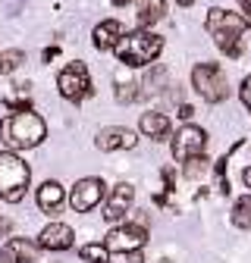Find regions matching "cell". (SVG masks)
Masks as SVG:
<instances>
[{"instance_id": "cell-1", "label": "cell", "mask_w": 251, "mask_h": 263, "mask_svg": "<svg viewBox=\"0 0 251 263\" xmlns=\"http://www.w3.org/2000/svg\"><path fill=\"white\" fill-rule=\"evenodd\" d=\"M248 16H239V13H229L223 7H213L207 10V19H204V28L207 35L213 38V44L223 50L226 57H242L245 50V31H248Z\"/></svg>"}, {"instance_id": "cell-2", "label": "cell", "mask_w": 251, "mask_h": 263, "mask_svg": "<svg viewBox=\"0 0 251 263\" xmlns=\"http://www.w3.org/2000/svg\"><path fill=\"white\" fill-rule=\"evenodd\" d=\"M0 138L10 151H31L47 138V122L35 110H19L0 122Z\"/></svg>"}, {"instance_id": "cell-3", "label": "cell", "mask_w": 251, "mask_h": 263, "mask_svg": "<svg viewBox=\"0 0 251 263\" xmlns=\"http://www.w3.org/2000/svg\"><path fill=\"white\" fill-rule=\"evenodd\" d=\"M160 50H164V38H160V35H154V31H148V28H141V31H129V35H122L119 44H116V57H119V63L132 66V69H141V66L157 63Z\"/></svg>"}, {"instance_id": "cell-4", "label": "cell", "mask_w": 251, "mask_h": 263, "mask_svg": "<svg viewBox=\"0 0 251 263\" xmlns=\"http://www.w3.org/2000/svg\"><path fill=\"white\" fill-rule=\"evenodd\" d=\"M28 182H31L28 163L16 151H0V201L19 204L28 191Z\"/></svg>"}, {"instance_id": "cell-5", "label": "cell", "mask_w": 251, "mask_h": 263, "mask_svg": "<svg viewBox=\"0 0 251 263\" xmlns=\"http://www.w3.org/2000/svg\"><path fill=\"white\" fill-rule=\"evenodd\" d=\"M192 88L195 94H201V101L207 104H223L229 97V82L226 72L220 69L217 63H198L192 69Z\"/></svg>"}, {"instance_id": "cell-6", "label": "cell", "mask_w": 251, "mask_h": 263, "mask_svg": "<svg viewBox=\"0 0 251 263\" xmlns=\"http://www.w3.org/2000/svg\"><path fill=\"white\" fill-rule=\"evenodd\" d=\"M57 88L60 94L66 97L69 104H82L85 97L94 94V85H91V76H88V66L82 60L69 63V66H63L60 76H57Z\"/></svg>"}, {"instance_id": "cell-7", "label": "cell", "mask_w": 251, "mask_h": 263, "mask_svg": "<svg viewBox=\"0 0 251 263\" xmlns=\"http://www.w3.org/2000/svg\"><path fill=\"white\" fill-rule=\"evenodd\" d=\"M148 241V226L129 219V222H122V226H113L104 245L110 248V254H129V251H141Z\"/></svg>"}, {"instance_id": "cell-8", "label": "cell", "mask_w": 251, "mask_h": 263, "mask_svg": "<svg viewBox=\"0 0 251 263\" xmlns=\"http://www.w3.org/2000/svg\"><path fill=\"white\" fill-rule=\"evenodd\" d=\"M101 201H107V185H104V179H98V176L79 179V182L73 185V191H69V207H73L76 213H91Z\"/></svg>"}, {"instance_id": "cell-9", "label": "cell", "mask_w": 251, "mask_h": 263, "mask_svg": "<svg viewBox=\"0 0 251 263\" xmlns=\"http://www.w3.org/2000/svg\"><path fill=\"white\" fill-rule=\"evenodd\" d=\"M170 147H173V157L179 163L192 160V157H201L207 151V132L201 125H182L176 132V138L170 141Z\"/></svg>"}, {"instance_id": "cell-10", "label": "cell", "mask_w": 251, "mask_h": 263, "mask_svg": "<svg viewBox=\"0 0 251 263\" xmlns=\"http://www.w3.org/2000/svg\"><path fill=\"white\" fill-rule=\"evenodd\" d=\"M132 204H135V188H132L129 182H119V185H113V191L107 194L104 219H107V222H113V226H119V222L126 219V213L132 210Z\"/></svg>"}, {"instance_id": "cell-11", "label": "cell", "mask_w": 251, "mask_h": 263, "mask_svg": "<svg viewBox=\"0 0 251 263\" xmlns=\"http://www.w3.org/2000/svg\"><path fill=\"white\" fill-rule=\"evenodd\" d=\"M138 144L135 138V132L132 128H126V125H107L98 132V138H94V147L110 154V151H132Z\"/></svg>"}, {"instance_id": "cell-12", "label": "cell", "mask_w": 251, "mask_h": 263, "mask_svg": "<svg viewBox=\"0 0 251 263\" xmlns=\"http://www.w3.org/2000/svg\"><path fill=\"white\" fill-rule=\"evenodd\" d=\"M38 241H28V238H7V245L0 248V260L4 263H38Z\"/></svg>"}, {"instance_id": "cell-13", "label": "cell", "mask_w": 251, "mask_h": 263, "mask_svg": "<svg viewBox=\"0 0 251 263\" xmlns=\"http://www.w3.org/2000/svg\"><path fill=\"white\" fill-rule=\"evenodd\" d=\"M73 241H76V235H73V229L69 226H63V222H50V226H44L41 229V235H38V245L44 248V251H69L73 248Z\"/></svg>"}, {"instance_id": "cell-14", "label": "cell", "mask_w": 251, "mask_h": 263, "mask_svg": "<svg viewBox=\"0 0 251 263\" xmlns=\"http://www.w3.org/2000/svg\"><path fill=\"white\" fill-rule=\"evenodd\" d=\"M126 35L122 31V25L116 22V19H104L101 25H94V31H91V44H94V50H116V44H119V38Z\"/></svg>"}, {"instance_id": "cell-15", "label": "cell", "mask_w": 251, "mask_h": 263, "mask_svg": "<svg viewBox=\"0 0 251 263\" xmlns=\"http://www.w3.org/2000/svg\"><path fill=\"white\" fill-rule=\"evenodd\" d=\"M35 201H38V210H41V213H57V210L63 207V201H66V191H63V185H60V182L47 179V182L38 188Z\"/></svg>"}, {"instance_id": "cell-16", "label": "cell", "mask_w": 251, "mask_h": 263, "mask_svg": "<svg viewBox=\"0 0 251 263\" xmlns=\"http://www.w3.org/2000/svg\"><path fill=\"white\" fill-rule=\"evenodd\" d=\"M138 128H141L145 138H151V141H164V138H170L173 122H170V116H164V113H141Z\"/></svg>"}, {"instance_id": "cell-17", "label": "cell", "mask_w": 251, "mask_h": 263, "mask_svg": "<svg viewBox=\"0 0 251 263\" xmlns=\"http://www.w3.org/2000/svg\"><path fill=\"white\" fill-rule=\"evenodd\" d=\"M164 16H167V0H145L141 10H138V25L151 28V25L160 22Z\"/></svg>"}, {"instance_id": "cell-18", "label": "cell", "mask_w": 251, "mask_h": 263, "mask_svg": "<svg viewBox=\"0 0 251 263\" xmlns=\"http://www.w3.org/2000/svg\"><path fill=\"white\" fill-rule=\"evenodd\" d=\"M141 88H145V94H160L164 88H170L167 85V69H164L160 63H151V69L141 79Z\"/></svg>"}, {"instance_id": "cell-19", "label": "cell", "mask_w": 251, "mask_h": 263, "mask_svg": "<svg viewBox=\"0 0 251 263\" xmlns=\"http://www.w3.org/2000/svg\"><path fill=\"white\" fill-rule=\"evenodd\" d=\"M79 257L85 263H110V248L101 245V241H91V245H82L79 248Z\"/></svg>"}, {"instance_id": "cell-20", "label": "cell", "mask_w": 251, "mask_h": 263, "mask_svg": "<svg viewBox=\"0 0 251 263\" xmlns=\"http://www.w3.org/2000/svg\"><path fill=\"white\" fill-rule=\"evenodd\" d=\"M229 219H232L236 229H242V232H251V201H248V197H239V201H236Z\"/></svg>"}, {"instance_id": "cell-21", "label": "cell", "mask_w": 251, "mask_h": 263, "mask_svg": "<svg viewBox=\"0 0 251 263\" xmlns=\"http://www.w3.org/2000/svg\"><path fill=\"white\" fill-rule=\"evenodd\" d=\"M4 104H7L13 113H19V110H31V94H28V85H16V91L4 97Z\"/></svg>"}, {"instance_id": "cell-22", "label": "cell", "mask_w": 251, "mask_h": 263, "mask_svg": "<svg viewBox=\"0 0 251 263\" xmlns=\"http://www.w3.org/2000/svg\"><path fill=\"white\" fill-rule=\"evenodd\" d=\"M25 63V53L10 47V50H0V76H13L19 66Z\"/></svg>"}, {"instance_id": "cell-23", "label": "cell", "mask_w": 251, "mask_h": 263, "mask_svg": "<svg viewBox=\"0 0 251 263\" xmlns=\"http://www.w3.org/2000/svg\"><path fill=\"white\" fill-rule=\"evenodd\" d=\"M141 85L138 82H116V104H135L138 97H141V91H138Z\"/></svg>"}, {"instance_id": "cell-24", "label": "cell", "mask_w": 251, "mask_h": 263, "mask_svg": "<svg viewBox=\"0 0 251 263\" xmlns=\"http://www.w3.org/2000/svg\"><path fill=\"white\" fill-rule=\"evenodd\" d=\"M207 173H210V163H207L204 154H201V157H192V160H185V179L198 182V179H204Z\"/></svg>"}, {"instance_id": "cell-25", "label": "cell", "mask_w": 251, "mask_h": 263, "mask_svg": "<svg viewBox=\"0 0 251 263\" xmlns=\"http://www.w3.org/2000/svg\"><path fill=\"white\" fill-rule=\"evenodd\" d=\"M239 94H242V104H245V110L251 113V76L242 82V88H239Z\"/></svg>"}, {"instance_id": "cell-26", "label": "cell", "mask_w": 251, "mask_h": 263, "mask_svg": "<svg viewBox=\"0 0 251 263\" xmlns=\"http://www.w3.org/2000/svg\"><path fill=\"white\" fill-rule=\"evenodd\" d=\"M176 116L188 122V119H192V116H195V107H192V104H179V113H176Z\"/></svg>"}, {"instance_id": "cell-27", "label": "cell", "mask_w": 251, "mask_h": 263, "mask_svg": "<svg viewBox=\"0 0 251 263\" xmlns=\"http://www.w3.org/2000/svg\"><path fill=\"white\" fill-rule=\"evenodd\" d=\"M126 260H129V263H145L141 251H129V254H126Z\"/></svg>"}, {"instance_id": "cell-28", "label": "cell", "mask_w": 251, "mask_h": 263, "mask_svg": "<svg viewBox=\"0 0 251 263\" xmlns=\"http://www.w3.org/2000/svg\"><path fill=\"white\" fill-rule=\"evenodd\" d=\"M10 235V219H0V238Z\"/></svg>"}, {"instance_id": "cell-29", "label": "cell", "mask_w": 251, "mask_h": 263, "mask_svg": "<svg viewBox=\"0 0 251 263\" xmlns=\"http://www.w3.org/2000/svg\"><path fill=\"white\" fill-rule=\"evenodd\" d=\"M57 53H60V47H47V50H44V60H47V63H50V60H53V57H57Z\"/></svg>"}, {"instance_id": "cell-30", "label": "cell", "mask_w": 251, "mask_h": 263, "mask_svg": "<svg viewBox=\"0 0 251 263\" xmlns=\"http://www.w3.org/2000/svg\"><path fill=\"white\" fill-rule=\"evenodd\" d=\"M242 10H245V16H248V22H251V0H242Z\"/></svg>"}, {"instance_id": "cell-31", "label": "cell", "mask_w": 251, "mask_h": 263, "mask_svg": "<svg viewBox=\"0 0 251 263\" xmlns=\"http://www.w3.org/2000/svg\"><path fill=\"white\" fill-rule=\"evenodd\" d=\"M242 179H245V185H248V188H251V166H248V170H245V173H242Z\"/></svg>"}, {"instance_id": "cell-32", "label": "cell", "mask_w": 251, "mask_h": 263, "mask_svg": "<svg viewBox=\"0 0 251 263\" xmlns=\"http://www.w3.org/2000/svg\"><path fill=\"white\" fill-rule=\"evenodd\" d=\"M176 4H179V7H192V4H195V0H176Z\"/></svg>"}, {"instance_id": "cell-33", "label": "cell", "mask_w": 251, "mask_h": 263, "mask_svg": "<svg viewBox=\"0 0 251 263\" xmlns=\"http://www.w3.org/2000/svg\"><path fill=\"white\" fill-rule=\"evenodd\" d=\"M126 4H132V0H113V7H126Z\"/></svg>"}, {"instance_id": "cell-34", "label": "cell", "mask_w": 251, "mask_h": 263, "mask_svg": "<svg viewBox=\"0 0 251 263\" xmlns=\"http://www.w3.org/2000/svg\"><path fill=\"white\" fill-rule=\"evenodd\" d=\"M248 201H251V194H248Z\"/></svg>"}]
</instances>
